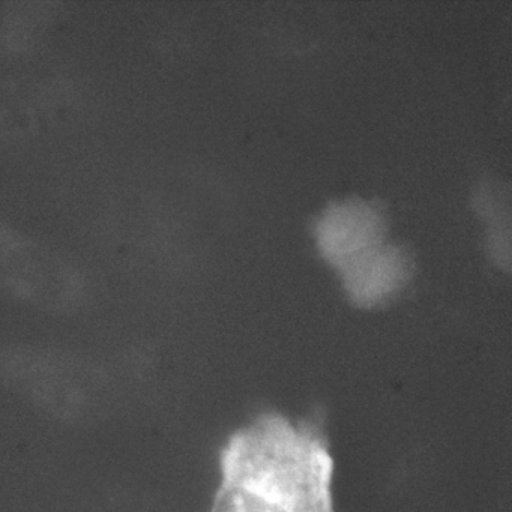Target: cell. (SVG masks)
Masks as SVG:
<instances>
[{"mask_svg":"<svg viewBox=\"0 0 512 512\" xmlns=\"http://www.w3.org/2000/svg\"><path fill=\"white\" fill-rule=\"evenodd\" d=\"M334 472L317 425L262 413L224 443L209 512H335Z\"/></svg>","mask_w":512,"mask_h":512,"instance_id":"cell-1","label":"cell"},{"mask_svg":"<svg viewBox=\"0 0 512 512\" xmlns=\"http://www.w3.org/2000/svg\"><path fill=\"white\" fill-rule=\"evenodd\" d=\"M2 376L29 403L59 419L98 415L116 394V377L100 365L62 355H23Z\"/></svg>","mask_w":512,"mask_h":512,"instance_id":"cell-2","label":"cell"},{"mask_svg":"<svg viewBox=\"0 0 512 512\" xmlns=\"http://www.w3.org/2000/svg\"><path fill=\"white\" fill-rule=\"evenodd\" d=\"M385 221L379 206L367 200L332 203L320 215L314 232L323 257L343 269L382 242Z\"/></svg>","mask_w":512,"mask_h":512,"instance_id":"cell-3","label":"cell"},{"mask_svg":"<svg viewBox=\"0 0 512 512\" xmlns=\"http://www.w3.org/2000/svg\"><path fill=\"white\" fill-rule=\"evenodd\" d=\"M341 271L350 299L361 307H373L403 286L409 274V259L397 245L380 242Z\"/></svg>","mask_w":512,"mask_h":512,"instance_id":"cell-4","label":"cell"}]
</instances>
